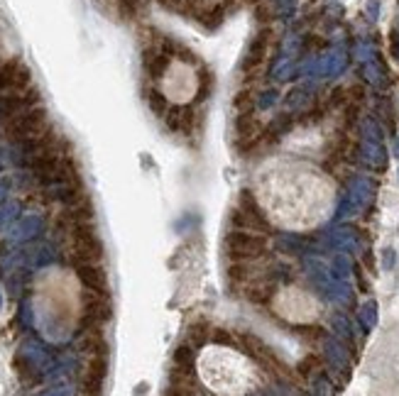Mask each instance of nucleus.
I'll use <instances>...</instances> for the list:
<instances>
[{
	"instance_id": "nucleus-1",
	"label": "nucleus",
	"mask_w": 399,
	"mask_h": 396,
	"mask_svg": "<svg viewBox=\"0 0 399 396\" xmlns=\"http://www.w3.org/2000/svg\"><path fill=\"white\" fill-rule=\"evenodd\" d=\"M255 200L272 223L309 228L328 213L333 188L318 169L296 159H270L253 181Z\"/></svg>"
},
{
	"instance_id": "nucleus-2",
	"label": "nucleus",
	"mask_w": 399,
	"mask_h": 396,
	"mask_svg": "<svg viewBox=\"0 0 399 396\" xmlns=\"http://www.w3.org/2000/svg\"><path fill=\"white\" fill-rule=\"evenodd\" d=\"M198 375L211 392L221 396H241L253 384L248 360L228 345H213L203 350L198 360Z\"/></svg>"
},
{
	"instance_id": "nucleus-3",
	"label": "nucleus",
	"mask_w": 399,
	"mask_h": 396,
	"mask_svg": "<svg viewBox=\"0 0 399 396\" xmlns=\"http://www.w3.org/2000/svg\"><path fill=\"white\" fill-rule=\"evenodd\" d=\"M196 91H198V78L186 64L174 61V64H169L167 68H164V73H162V96L167 101L184 106V103H189L193 96H196Z\"/></svg>"
},
{
	"instance_id": "nucleus-4",
	"label": "nucleus",
	"mask_w": 399,
	"mask_h": 396,
	"mask_svg": "<svg viewBox=\"0 0 399 396\" xmlns=\"http://www.w3.org/2000/svg\"><path fill=\"white\" fill-rule=\"evenodd\" d=\"M275 308L294 323H306V320H311V313H316V303L311 301V296L299 289L279 291L275 296Z\"/></svg>"
},
{
	"instance_id": "nucleus-5",
	"label": "nucleus",
	"mask_w": 399,
	"mask_h": 396,
	"mask_svg": "<svg viewBox=\"0 0 399 396\" xmlns=\"http://www.w3.org/2000/svg\"><path fill=\"white\" fill-rule=\"evenodd\" d=\"M79 279H81L91 291H99V294H103V291H106V274L101 272L99 267H91V264H79Z\"/></svg>"
},
{
	"instance_id": "nucleus-6",
	"label": "nucleus",
	"mask_w": 399,
	"mask_h": 396,
	"mask_svg": "<svg viewBox=\"0 0 399 396\" xmlns=\"http://www.w3.org/2000/svg\"><path fill=\"white\" fill-rule=\"evenodd\" d=\"M103 377H106V362L103 360H94V362L89 365V372H86V394L99 396Z\"/></svg>"
},
{
	"instance_id": "nucleus-7",
	"label": "nucleus",
	"mask_w": 399,
	"mask_h": 396,
	"mask_svg": "<svg viewBox=\"0 0 399 396\" xmlns=\"http://www.w3.org/2000/svg\"><path fill=\"white\" fill-rule=\"evenodd\" d=\"M84 308H86V315H91V318H108L111 315V306L101 296L94 294L84 296Z\"/></svg>"
}]
</instances>
